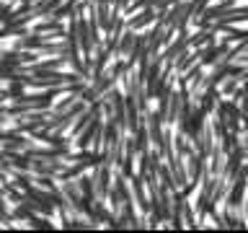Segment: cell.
<instances>
[{"label":"cell","mask_w":248,"mask_h":233,"mask_svg":"<svg viewBox=\"0 0 248 233\" xmlns=\"http://www.w3.org/2000/svg\"><path fill=\"white\" fill-rule=\"evenodd\" d=\"M225 155H228V161H225L222 163V171H220V179H222V182H232V176H235L238 174V171H240V166H243V158H246V148L243 145H235V148H232V150L230 153H225Z\"/></svg>","instance_id":"cell-1"},{"label":"cell","mask_w":248,"mask_h":233,"mask_svg":"<svg viewBox=\"0 0 248 233\" xmlns=\"http://www.w3.org/2000/svg\"><path fill=\"white\" fill-rule=\"evenodd\" d=\"M228 50H230V44L228 42H222V44H209V47H202V50H197V57H199V62L204 67H212V65H217L225 54H228Z\"/></svg>","instance_id":"cell-2"},{"label":"cell","mask_w":248,"mask_h":233,"mask_svg":"<svg viewBox=\"0 0 248 233\" xmlns=\"http://www.w3.org/2000/svg\"><path fill=\"white\" fill-rule=\"evenodd\" d=\"M184 50H189V31H186V29L178 31V39H176V42H168V44H166V50H163L160 57H163V62H173Z\"/></svg>","instance_id":"cell-3"},{"label":"cell","mask_w":248,"mask_h":233,"mask_svg":"<svg viewBox=\"0 0 248 233\" xmlns=\"http://www.w3.org/2000/svg\"><path fill=\"white\" fill-rule=\"evenodd\" d=\"M197 62H199L197 50H191V47H189V50H184V52L173 60V73L181 75V73H186V70H189L191 65H197Z\"/></svg>","instance_id":"cell-4"},{"label":"cell","mask_w":248,"mask_h":233,"mask_svg":"<svg viewBox=\"0 0 248 233\" xmlns=\"http://www.w3.org/2000/svg\"><path fill=\"white\" fill-rule=\"evenodd\" d=\"M215 36H217V31H212V29H199L194 36H189V47H191V50L209 47V44H215Z\"/></svg>","instance_id":"cell-5"},{"label":"cell","mask_w":248,"mask_h":233,"mask_svg":"<svg viewBox=\"0 0 248 233\" xmlns=\"http://www.w3.org/2000/svg\"><path fill=\"white\" fill-rule=\"evenodd\" d=\"M155 18H158V8H145L135 18H129V29H145L150 23H155Z\"/></svg>","instance_id":"cell-6"},{"label":"cell","mask_w":248,"mask_h":233,"mask_svg":"<svg viewBox=\"0 0 248 233\" xmlns=\"http://www.w3.org/2000/svg\"><path fill=\"white\" fill-rule=\"evenodd\" d=\"M181 99H184L181 88H178V93H170V104H168V114H166V124H170V122L178 119V112H181Z\"/></svg>","instance_id":"cell-7"},{"label":"cell","mask_w":248,"mask_h":233,"mask_svg":"<svg viewBox=\"0 0 248 233\" xmlns=\"http://www.w3.org/2000/svg\"><path fill=\"white\" fill-rule=\"evenodd\" d=\"M132 44H135V34H124L119 42H116V54H119V57H127V54L132 52Z\"/></svg>","instance_id":"cell-8"},{"label":"cell","mask_w":248,"mask_h":233,"mask_svg":"<svg viewBox=\"0 0 248 233\" xmlns=\"http://www.w3.org/2000/svg\"><path fill=\"white\" fill-rule=\"evenodd\" d=\"M96 192H98V197H104V194L108 192V168H98V174H96Z\"/></svg>","instance_id":"cell-9"},{"label":"cell","mask_w":248,"mask_h":233,"mask_svg":"<svg viewBox=\"0 0 248 233\" xmlns=\"http://www.w3.org/2000/svg\"><path fill=\"white\" fill-rule=\"evenodd\" d=\"M246 145H248V143H246Z\"/></svg>","instance_id":"cell-10"}]
</instances>
